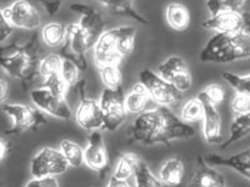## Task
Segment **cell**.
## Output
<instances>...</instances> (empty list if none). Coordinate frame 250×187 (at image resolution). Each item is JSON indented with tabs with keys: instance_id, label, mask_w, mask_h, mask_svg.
Returning <instances> with one entry per match:
<instances>
[{
	"instance_id": "45",
	"label": "cell",
	"mask_w": 250,
	"mask_h": 187,
	"mask_svg": "<svg viewBox=\"0 0 250 187\" xmlns=\"http://www.w3.org/2000/svg\"><path fill=\"white\" fill-rule=\"evenodd\" d=\"M0 187H1V185H0Z\"/></svg>"
},
{
	"instance_id": "31",
	"label": "cell",
	"mask_w": 250,
	"mask_h": 187,
	"mask_svg": "<svg viewBox=\"0 0 250 187\" xmlns=\"http://www.w3.org/2000/svg\"><path fill=\"white\" fill-rule=\"evenodd\" d=\"M135 187H161L162 183L144 162L141 161L135 174Z\"/></svg>"
},
{
	"instance_id": "4",
	"label": "cell",
	"mask_w": 250,
	"mask_h": 187,
	"mask_svg": "<svg viewBox=\"0 0 250 187\" xmlns=\"http://www.w3.org/2000/svg\"><path fill=\"white\" fill-rule=\"evenodd\" d=\"M2 110L13 122L11 127L4 132L6 135H18L26 131L37 130L48 123L44 113L36 107L18 103L4 104Z\"/></svg>"
},
{
	"instance_id": "41",
	"label": "cell",
	"mask_w": 250,
	"mask_h": 187,
	"mask_svg": "<svg viewBox=\"0 0 250 187\" xmlns=\"http://www.w3.org/2000/svg\"><path fill=\"white\" fill-rule=\"evenodd\" d=\"M10 95V86L4 79H0V105L5 104Z\"/></svg>"
},
{
	"instance_id": "16",
	"label": "cell",
	"mask_w": 250,
	"mask_h": 187,
	"mask_svg": "<svg viewBox=\"0 0 250 187\" xmlns=\"http://www.w3.org/2000/svg\"><path fill=\"white\" fill-rule=\"evenodd\" d=\"M245 24V14L239 11L221 10L209 19L204 21L202 27L216 33H234L239 32Z\"/></svg>"
},
{
	"instance_id": "8",
	"label": "cell",
	"mask_w": 250,
	"mask_h": 187,
	"mask_svg": "<svg viewBox=\"0 0 250 187\" xmlns=\"http://www.w3.org/2000/svg\"><path fill=\"white\" fill-rule=\"evenodd\" d=\"M69 165L60 150L45 147L31 160L29 170L34 178L57 177L65 173Z\"/></svg>"
},
{
	"instance_id": "40",
	"label": "cell",
	"mask_w": 250,
	"mask_h": 187,
	"mask_svg": "<svg viewBox=\"0 0 250 187\" xmlns=\"http://www.w3.org/2000/svg\"><path fill=\"white\" fill-rule=\"evenodd\" d=\"M248 0H223V10L240 12Z\"/></svg>"
},
{
	"instance_id": "35",
	"label": "cell",
	"mask_w": 250,
	"mask_h": 187,
	"mask_svg": "<svg viewBox=\"0 0 250 187\" xmlns=\"http://www.w3.org/2000/svg\"><path fill=\"white\" fill-rule=\"evenodd\" d=\"M41 86L46 88L51 93L59 96V97H65L68 92V87L65 82L62 79L60 75L50 76L44 79L43 83Z\"/></svg>"
},
{
	"instance_id": "24",
	"label": "cell",
	"mask_w": 250,
	"mask_h": 187,
	"mask_svg": "<svg viewBox=\"0 0 250 187\" xmlns=\"http://www.w3.org/2000/svg\"><path fill=\"white\" fill-rule=\"evenodd\" d=\"M250 134V110L242 115L235 116L230 128L229 138L221 144V149H226Z\"/></svg>"
},
{
	"instance_id": "22",
	"label": "cell",
	"mask_w": 250,
	"mask_h": 187,
	"mask_svg": "<svg viewBox=\"0 0 250 187\" xmlns=\"http://www.w3.org/2000/svg\"><path fill=\"white\" fill-rule=\"evenodd\" d=\"M185 177V166L177 157L167 160L160 168L159 179L163 185L168 187L179 186Z\"/></svg>"
},
{
	"instance_id": "12",
	"label": "cell",
	"mask_w": 250,
	"mask_h": 187,
	"mask_svg": "<svg viewBox=\"0 0 250 187\" xmlns=\"http://www.w3.org/2000/svg\"><path fill=\"white\" fill-rule=\"evenodd\" d=\"M156 73L182 93L189 90L192 86L189 67L180 56H170L166 59L158 66Z\"/></svg>"
},
{
	"instance_id": "2",
	"label": "cell",
	"mask_w": 250,
	"mask_h": 187,
	"mask_svg": "<svg viewBox=\"0 0 250 187\" xmlns=\"http://www.w3.org/2000/svg\"><path fill=\"white\" fill-rule=\"evenodd\" d=\"M41 46L38 32L24 44L3 45L0 42V68L12 79L19 81L23 89H28L40 76Z\"/></svg>"
},
{
	"instance_id": "42",
	"label": "cell",
	"mask_w": 250,
	"mask_h": 187,
	"mask_svg": "<svg viewBox=\"0 0 250 187\" xmlns=\"http://www.w3.org/2000/svg\"><path fill=\"white\" fill-rule=\"evenodd\" d=\"M223 0H207V6L211 16L223 10Z\"/></svg>"
},
{
	"instance_id": "29",
	"label": "cell",
	"mask_w": 250,
	"mask_h": 187,
	"mask_svg": "<svg viewBox=\"0 0 250 187\" xmlns=\"http://www.w3.org/2000/svg\"><path fill=\"white\" fill-rule=\"evenodd\" d=\"M98 70L101 81L105 87L111 89H117L122 87L123 74L120 65L110 64L99 67Z\"/></svg>"
},
{
	"instance_id": "23",
	"label": "cell",
	"mask_w": 250,
	"mask_h": 187,
	"mask_svg": "<svg viewBox=\"0 0 250 187\" xmlns=\"http://www.w3.org/2000/svg\"><path fill=\"white\" fill-rule=\"evenodd\" d=\"M98 1L112 14L129 18L141 24L148 23V21L135 10V0H98Z\"/></svg>"
},
{
	"instance_id": "9",
	"label": "cell",
	"mask_w": 250,
	"mask_h": 187,
	"mask_svg": "<svg viewBox=\"0 0 250 187\" xmlns=\"http://www.w3.org/2000/svg\"><path fill=\"white\" fill-rule=\"evenodd\" d=\"M121 26L105 30L93 45V60L98 68L110 64L120 65L123 57L119 51Z\"/></svg>"
},
{
	"instance_id": "7",
	"label": "cell",
	"mask_w": 250,
	"mask_h": 187,
	"mask_svg": "<svg viewBox=\"0 0 250 187\" xmlns=\"http://www.w3.org/2000/svg\"><path fill=\"white\" fill-rule=\"evenodd\" d=\"M125 97L122 87L117 89L105 88L103 91L98 103L104 114V129L114 132L126 120L127 112L125 107Z\"/></svg>"
},
{
	"instance_id": "25",
	"label": "cell",
	"mask_w": 250,
	"mask_h": 187,
	"mask_svg": "<svg viewBox=\"0 0 250 187\" xmlns=\"http://www.w3.org/2000/svg\"><path fill=\"white\" fill-rule=\"evenodd\" d=\"M67 37V26L59 22H49L41 30V38L45 45L51 48L62 46Z\"/></svg>"
},
{
	"instance_id": "17",
	"label": "cell",
	"mask_w": 250,
	"mask_h": 187,
	"mask_svg": "<svg viewBox=\"0 0 250 187\" xmlns=\"http://www.w3.org/2000/svg\"><path fill=\"white\" fill-rule=\"evenodd\" d=\"M70 8L75 13L80 15L78 23L95 42L105 31V23L101 13L92 6L83 3H73L70 4Z\"/></svg>"
},
{
	"instance_id": "39",
	"label": "cell",
	"mask_w": 250,
	"mask_h": 187,
	"mask_svg": "<svg viewBox=\"0 0 250 187\" xmlns=\"http://www.w3.org/2000/svg\"><path fill=\"white\" fill-rule=\"evenodd\" d=\"M13 28L4 17L2 10L0 9V42L2 43L13 33Z\"/></svg>"
},
{
	"instance_id": "44",
	"label": "cell",
	"mask_w": 250,
	"mask_h": 187,
	"mask_svg": "<svg viewBox=\"0 0 250 187\" xmlns=\"http://www.w3.org/2000/svg\"><path fill=\"white\" fill-rule=\"evenodd\" d=\"M107 187H132L129 185L127 180H122V179H117V178L112 177L108 182Z\"/></svg>"
},
{
	"instance_id": "5",
	"label": "cell",
	"mask_w": 250,
	"mask_h": 187,
	"mask_svg": "<svg viewBox=\"0 0 250 187\" xmlns=\"http://www.w3.org/2000/svg\"><path fill=\"white\" fill-rule=\"evenodd\" d=\"M95 41L81 27L78 23L67 26V37L65 42L62 45L60 55L66 60L73 62L83 71L87 68L86 53L93 48Z\"/></svg>"
},
{
	"instance_id": "33",
	"label": "cell",
	"mask_w": 250,
	"mask_h": 187,
	"mask_svg": "<svg viewBox=\"0 0 250 187\" xmlns=\"http://www.w3.org/2000/svg\"><path fill=\"white\" fill-rule=\"evenodd\" d=\"M80 69L73 62L63 58L60 76L69 88L74 87L79 83Z\"/></svg>"
},
{
	"instance_id": "1",
	"label": "cell",
	"mask_w": 250,
	"mask_h": 187,
	"mask_svg": "<svg viewBox=\"0 0 250 187\" xmlns=\"http://www.w3.org/2000/svg\"><path fill=\"white\" fill-rule=\"evenodd\" d=\"M195 133L193 126L181 120L169 107L158 106L138 115L128 135L131 143L169 146L172 141L189 139Z\"/></svg>"
},
{
	"instance_id": "20",
	"label": "cell",
	"mask_w": 250,
	"mask_h": 187,
	"mask_svg": "<svg viewBox=\"0 0 250 187\" xmlns=\"http://www.w3.org/2000/svg\"><path fill=\"white\" fill-rule=\"evenodd\" d=\"M151 100L142 83H135L125 95V104L127 113L139 115L146 110Z\"/></svg>"
},
{
	"instance_id": "6",
	"label": "cell",
	"mask_w": 250,
	"mask_h": 187,
	"mask_svg": "<svg viewBox=\"0 0 250 187\" xmlns=\"http://www.w3.org/2000/svg\"><path fill=\"white\" fill-rule=\"evenodd\" d=\"M139 82L146 89L151 101L158 106L170 107L180 103L183 93L169 82L160 77L156 72L145 69L139 73Z\"/></svg>"
},
{
	"instance_id": "27",
	"label": "cell",
	"mask_w": 250,
	"mask_h": 187,
	"mask_svg": "<svg viewBox=\"0 0 250 187\" xmlns=\"http://www.w3.org/2000/svg\"><path fill=\"white\" fill-rule=\"evenodd\" d=\"M204 116V104L201 100L196 97L191 98L182 106L179 118L185 123L190 125L203 121Z\"/></svg>"
},
{
	"instance_id": "32",
	"label": "cell",
	"mask_w": 250,
	"mask_h": 187,
	"mask_svg": "<svg viewBox=\"0 0 250 187\" xmlns=\"http://www.w3.org/2000/svg\"><path fill=\"white\" fill-rule=\"evenodd\" d=\"M222 77L236 93L250 97V74L240 76L230 72H225Z\"/></svg>"
},
{
	"instance_id": "36",
	"label": "cell",
	"mask_w": 250,
	"mask_h": 187,
	"mask_svg": "<svg viewBox=\"0 0 250 187\" xmlns=\"http://www.w3.org/2000/svg\"><path fill=\"white\" fill-rule=\"evenodd\" d=\"M231 108L235 116L242 115L250 110V97L236 93L231 102Z\"/></svg>"
},
{
	"instance_id": "18",
	"label": "cell",
	"mask_w": 250,
	"mask_h": 187,
	"mask_svg": "<svg viewBox=\"0 0 250 187\" xmlns=\"http://www.w3.org/2000/svg\"><path fill=\"white\" fill-rule=\"evenodd\" d=\"M188 187H226V179L215 167L207 164L204 157L199 156Z\"/></svg>"
},
{
	"instance_id": "28",
	"label": "cell",
	"mask_w": 250,
	"mask_h": 187,
	"mask_svg": "<svg viewBox=\"0 0 250 187\" xmlns=\"http://www.w3.org/2000/svg\"><path fill=\"white\" fill-rule=\"evenodd\" d=\"M60 151L62 153L69 166L78 168L84 163L83 149L79 144L70 140H63L60 144Z\"/></svg>"
},
{
	"instance_id": "43",
	"label": "cell",
	"mask_w": 250,
	"mask_h": 187,
	"mask_svg": "<svg viewBox=\"0 0 250 187\" xmlns=\"http://www.w3.org/2000/svg\"><path fill=\"white\" fill-rule=\"evenodd\" d=\"M11 148V145L4 138H0V163L7 157Z\"/></svg>"
},
{
	"instance_id": "14",
	"label": "cell",
	"mask_w": 250,
	"mask_h": 187,
	"mask_svg": "<svg viewBox=\"0 0 250 187\" xmlns=\"http://www.w3.org/2000/svg\"><path fill=\"white\" fill-rule=\"evenodd\" d=\"M83 152L85 165L101 176H104L108 166V151L104 137L98 130L92 132Z\"/></svg>"
},
{
	"instance_id": "26",
	"label": "cell",
	"mask_w": 250,
	"mask_h": 187,
	"mask_svg": "<svg viewBox=\"0 0 250 187\" xmlns=\"http://www.w3.org/2000/svg\"><path fill=\"white\" fill-rule=\"evenodd\" d=\"M141 161L139 157L134 153L121 154L113 176L122 180H127L134 176Z\"/></svg>"
},
{
	"instance_id": "19",
	"label": "cell",
	"mask_w": 250,
	"mask_h": 187,
	"mask_svg": "<svg viewBox=\"0 0 250 187\" xmlns=\"http://www.w3.org/2000/svg\"><path fill=\"white\" fill-rule=\"evenodd\" d=\"M204 107L203 119V133L205 141L210 145L220 144L223 141L221 135V118L217 107L208 103L204 97L197 96Z\"/></svg>"
},
{
	"instance_id": "3",
	"label": "cell",
	"mask_w": 250,
	"mask_h": 187,
	"mask_svg": "<svg viewBox=\"0 0 250 187\" xmlns=\"http://www.w3.org/2000/svg\"><path fill=\"white\" fill-rule=\"evenodd\" d=\"M245 24L234 33H216L200 53V60L211 64H229L250 58V13L245 12Z\"/></svg>"
},
{
	"instance_id": "21",
	"label": "cell",
	"mask_w": 250,
	"mask_h": 187,
	"mask_svg": "<svg viewBox=\"0 0 250 187\" xmlns=\"http://www.w3.org/2000/svg\"><path fill=\"white\" fill-rule=\"evenodd\" d=\"M165 17L168 26L177 32L186 30L190 24V13L182 3H169L166 8Z\"/></svg>"
},
{
	"instance_id": "15",
	"label": "cell",
	"mask_w": 250,
	"mask_h": 187,
	"mask_svg": "<svg viewBox=\"0 0 250 187\" xmlns=\"http://www.w3.org/2000/svg\"><path fill=\"white\" fill-rule=\"evenodd\" d=\"M203 157L212 167H228L250 181V148L230 155L209 153Z\"/></svg>"
},
{
	"instance_id": "13",
	"label": "cell",
	"mask_w": 250,
	"mask_h": 187,
	"mask_svg": "<svg viewBox=\"0 0 250 187\" xmlns=\"http://www.w3.org/2000/svg\"><path fill=\"white\" fill-rule=\"evenodd\" d=\"M29 96L35 107L42 113L62 120L71 118V109L65 97L55 95L43 86L32 89Z\"/></svg>"
},
{
	"instance_id": "11",
	"label": "cell",
	"mask_w": 250,
	"mask_h": 187,
	"mask_svg": "<svg viewBox=\"0 0 250 187\" xmlns=\"http://www.w3.org/2000/svg\"><path fill=\"white\" fill-rule=\"evenodd\" d=\"M2 11L13 28L35 30L41 26V15L38 9L27 0H16Z\"/></svg>"
},
{
	"instance_id": "37",
	"label": "cell",
	"mask_w": 250,
	"mask_h": 187,
	"mask_svg": "<svg viewBox=\"0 0 250 187\" xmlns=\"http://www.w3.org/2000/svg\"><path fill=\"white\" fill-rule=\"evenodd\" d=\"M25 187H60L56 177L32 178L27 182Z\"/></svg>"
},
{
	"instance_id": "34",
	"label": "cell",
	"mask_w": 250,
	"mask_h": 187,
	"mask_svg": "<svg viewBox=\"0 0 250 187\" xmlns=\"http://www.w3.org/2000/svg\"><path fill=\"white\" fill-rule=\"evenodd\" d=\"M198 96L204 97L208 103L217 107L223 103L226 99V90L221 85L217 83L208 85L204 90L198 93Z\"/></svg>"
},
{
	"instance_id": "38",
	"label": "cell",
	"mask_w": 250,
	"mask_h": 187,
	"mask_svg": "<svg viewBox=\"0 0 250 187\" xmlns=\"http://www.w3.org/2000/svg\"><path fill=\"white\" fill-rule=\"evenodd\" d=\"M64 0H40L48 16H53L58 13Z\"/></svg>"
},
{
	"instance_id": "30",
	"label": "cell",
	"mask_w": 250,
	"mask_h": 187,
	"mask_svg": "<svg viewBox=\"0 0 250 187\" xmlns=\"http://www.w3.org/2000/svg\"><path fill=\"white\" fill-rule=\"evenodd\" d=\"M63 58L60 54H50L41 58L39 64V74L44 79L50 76L60 75Z\"/></svg>"
},
{
	"instance_id": "10",
	"label": "cell",
	"mask_w": 250,
	"mask_h": 187,
	"mask_svg": "<svg viewBox=\"0 0 250 187\" xmlns=\"http://www.w3.org/2000/svg\"><path fill=\"white\" fill-rule=\"evenodd\" d=\"M79 86L80 101L76 112V120L78 125L86 131L104 129V119L99 103L88 98L85 93V82H79Z\"/></svg>"
}]
</instances>
